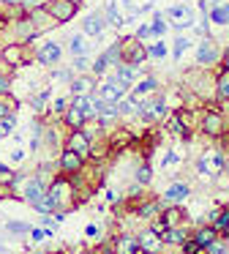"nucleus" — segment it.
<instances>
[{
    "instance_id": "nucleus-55",
    "label": "nucleus",
    "mask_w": 229,
    "mask_h": 254,
    "mask_svg": "<svg viewBox=\"0 0 229 254\" xmlns=\"http://www.w3.org/2000/svg\"><path fill=\"white\" fill-rule=\"evenodd\" d=\"M96 254H109V252H96Z\"/></svg>"
},
{
    "instance_id": "nucleus-38",
    "label": "nucleus",
    "mask_w": 229,
    "mask_h": 254,
    "mask_svg": "<svg viewBox=\"0 0 229 254\" xmlns=\"http://www.w3.org/2000/svg\"><path fill=\"white\" fill-rule=\"evenodd\" d=\"M224 252H227V243L218 241V238L210 243V246H207V254H224Z\"/></svg>"
},
{
    "instance_id": "nucleus-25",
    "label": "nucleus",
    "mask_w": 229,
    "mask_h": 254,
    "mask_svg": "<svg viewBox=\"0 0 229 254\" xmlns=\"http://www.w3.org/2000/svg\"><path fill=\"white\" fill-rule=\"evenodd\" d=\"M117 104H104L101 112H98V121H101V126H107V123H112L114 118H117Z\"/></svg>"
},
{
    "instance_id": "nucleus-46",
    "label": "nucleus",
    "mask_w": 229,
    "mask_h": 254,
    "mask_svg": "<svg viewBox=\"0 0 229 254\" xmlns=\"http://www.w3.org/2000/svg\"><path fill=\"white\" fill-rule=\"evenodd\" d=\"M158 210V202H150V205H145V208H142V216H153Z\"/></svg>"
},
{
    "instance_id": "nucleus-41",
    "label": "nucleus",
    "mask_w": 229,
    "mask_h": 254,
    "mask_svg": "<svg viewBox=\"0 0 229 254\" xmlns=\"http://www.w3.org/2000/svg\"><path fill=\"white\" fill-rule=\"evenodd\" d=\"M150 167H139V170H136V178H139V183H150Z\"/></svg>"
},
{
    "instance_id": "nucleus-33",
    "label": "nucleus",
    "mask_w": 229,
    "mask_h": 254,
    "mask_svg": "<svg viewBox=\"0 0 229 254\" xmlns=\"http://www.w3.org/2000/svg\"><path fill=\"white\" fill-rule=\"evenodd\" d=\"M153 36H164L167 33V22H164V14H156V17H153Z\"/></svg>"
},
{
    "instance_id": "nucleus-11",
    "label": "nucleus",
    "mask_w": 229,
    "mask_h": 254,
    "mask_svg": "<svg viewBox=\"0 0 229 254\" xmlns=\"http://www.w3.org/2000/svg\"><path fill=\"white\" fill-rule=\"evenodd\" d=\"M136 77H139V66H131V63H120L112 79H117V82L123 85V88H128V85L134 82Z\"/></svg>"
},
{
    "instance_id": "nucleus-34",
    "label": "nucleus",
    "mask_w": 229,
    "mask_h": 254,
    "mask_svg": "<svg viewBox=\"0 0 229 254\" xmlns=\"http://www.w3.org/2000/svg\"><path fill=\"white\" fill-rule=\"evenodd\" d=\"M136 110H139V107H136L131 99H120L117 101V112H120V115H128V112H136Z\"/></svg>"
},
{
    "instance_id": "nucleus-54",
    "label": "nucleus",
    "mask_w": 229,
    "mask_h": 254,
    "mask_svg": "<svg viewBox=\"0 0 229 254\" xmlns=\"http://www.w3.org/2000/svg\"><path fill=\"white\" fill-rule=\"evenodd\" d=\"M0 3H8V6H16V3H19V0H0Z\"/></svg>"
},
{
    "instance_id": "nucleus-12",
    "label": "nucleus",
    "mask_w": 229,
    "mask_h": 254,
    "mask_svg": "<svg viewBox=\"0 0 229 254\" xmlns=\"http://www.w3.org/2000/svg\"><path fill=\"white\" fill-rule=\"evenodd\" d=\"M68 150H74V153H90V137H87L85 131H74L68 139Z\"/></svg>"
},
{
    "instance_id": "nucleus-1",
    "label": "nucleus",
    "mask_w": 229,
    "mask_h": 254,
    "mask_svg": "<svg viewBox=\"0 0 229 254\" xmlns=\"http://www.w3.org/2000/svg\"><path fill=\"white\" fill-rule=\"evenodd\" d=\"M44 11L49 14V17L55 19V22H68V19H74L76 14V3L74 0H47V6H44Z\"/></svg>"
},
{
    "instance_id": "nucleus-23",
    "label": "nucleus",
    "mask_w": 229,
    "mask_h": 254,
    "mask_svg": "<svg viewBox=\"0 0 229 254\" xmlns=\"http://www.w3.org/2000/svg\"><path fill=\"white\" fill-rule=\"evenodd\" d=\"M194 241L199 243L202 249H207V246H210L213 241H216V230H213V227H202V230H199V232H196V235H194Z\"/></svg>"
},
{
    "instance_id": "nucleus-5",
    "label": "nucleus",
    "mask_w": 229,
    "mask_h": 254,
    "mask_svg": "<svg viewBox=\"0 0 229 254\" xmlns=\"http://www.w3.org/2000/svg\"><path fill=\"white\" fill-rule=\"evenodd\" d=\"M125 90H128V88H123L117 79H109V82H104L101 88H98V93H101V101H104V104H117V101L123 99Z\"/></svg>"
},
{
    "instance_id": "nucleus-56",
    "label": "nucleus",
    "mask_w": 229,
    "mask_h": 254,
    "mask_svg": "<svg viewBox=\"0 0 229 254\" xmlns=\"http://www.w3.org/2000/svg\"><path fill=\"white\" fill-rule=\"evenodd\" d=\"M74 3H79V0H74Z\"/></svg>"
},
{
    "instance_id": "nucleus-14",
    "label": "nucleus",
    "mask_w": 229,
    "mask_h": 254,
    "mask_svg": "<svg viewBox=\"0 0 229 254\" xmlns=\"http://www.w3.org/2000/svg\"><path fill=\"white\" fill-rule=\"evenodd\" d=\"M93 88H96L93 77H76V79H71V93H74V96H90Z\"/></svg>"
},
{
    "instance_id": "nucleus-26",
    "label": "nucleus",
    "mask_w": 229,
    "mask_h": 254,
    "mask_svg": "<svg viewBox=\"0 0 229 254\" xmlns=\"http://www.w3.org/2000/svg\"><path fill=\"white\" fill-rule=\"evenodd\" d=\"M210 22H216V25H227L229 22V3L227 6H216L210 11Z\"/></svg>"
},
{
    "instance_id": "nucleus-37",
    "label": "nucleus",
    "mask_w": 229,
    "mask_h": 254,
    "mask_svg": "<svg viewBox=\"0 0 229 254\" xmlns=\"http://www.w3.org/2000/svg\"><path fill=\"white\" fill-rule=\"evenodd\" d=\"M147 55L150 58H167V47H164L161 41H158V44H150L147 47Z\"/></svg>"
},
{
    "instance_id": "nucleus-16",
    "label": "nucleus",
    "mask_w": 229,
    "mask_h": 254,
    "mask_svg": "<svg viewBox=\"0 0 229 254\" xmlns=\"http://www.w3.org/2000/svg\"><path fill=\"white\" fill-rule=\"evenodd\" d=\"M101 58H104V63H107V68L109 66H120V63H123V44H120V41H117V44H112Z\"/></svg>"
},
{
    "instance_id": "nucleus-6",
    "label": "nucleus",
    "mask_w": 229,
    "mask_h": 254,
    "mask_svg": "<svg viewBox=\"0 0 229 254\" xmlns=\"http://www.w3.org/2000/svg\"><path fill=\"white\" fill-rule=\"evenodd\" d=\"M44 194H47V189H44L41 178H30V181H25V186H22V197H25L30 205L41 202Z\"/></svg>"
},
{
    "instance_id": "nucleus-8",
    "label": "nucleus",
    "mask_w": 229,
    "mask_h": 254,
    "mask_svg": "<svg viewBox=\"0 0 229 254\" xmlns=\"http://www.w3.org/2000/svg\"><path fill=\"white\" fill-rule=\"evenodd\" d=\"M0 58H3L8 66H25L27 63V50H25V44H8Z\"/></svg>"
},
{
    "instance_id": "nucleus-53",
    "label": "nucleus",
    "mask_w": 229,
    "mask_h": 254,
    "mask_svg": "<svg viewBox=\"0 0 229 254\" xmlns=\"http://www.w3.org/2000/svg\"><path fill=\"white\" fill-rule=\"evenodd\" d=\"M3 66H8V63H5L3 58H0V77H5V74H3Z\"/></svg>"
},
{
    "instance_id": "nucleus-9",
    "label": "nucleus",
    "mask_w": 229,
    "mask_h": 254,
    "mask_svg": "<svg viewBox=\"0 0 229 254\" xmlns=\"http://www.w3.org/2000/svg\"><path fill=\"white\" fill-rule=\"evenodd\" d=\"M139 110H142V121H145V123H153V121H158V118L167 115V101H164V99H156L153 104H145V107H139Z\"/></svg>"
},
{
    "instance_id": "nucleus-42",
    "label": "nucleus",
    "mask_w": 229,
    "mask_h": 254,
    "mask_svg": "<svg viewBox=\"0 0 229 254\" xmlns=\"http://www.w3.org/2000/svg\"><path fill=\"white\" fill-rule=\"evenodd\" d=\"M87 66H90V61H87V55H82V58H76V61H74V68H76V71H85Z\"/></svg>"
},
{
    "instance_id": "nucleus-45",
    "label": "nucleus",
    "mask_w": 229,
    "mask_h": 254,
    "mask_svg": "<svg viewBox=\"0 0 229 254\" xmlns=\"http://www.w3.org/2000/svg\"><path fill=\"white\" fill-rule=\"evenodd\" d=\"M52 110L60 115V112H65V110H68V101H65V99H57V101H55V107H52Z\"/></svg>"
},
{
    "instance_id": "nucleus-44",
    "label": "nucleus",
    "mask_w": 229,
    "mask_h": 254,
    "mask_svg": "<svg viewBox=\"0 0 229 254\" xmlns=\"http://www.w3.org/2000/svg\"><path fill=\"white\" fill-rule=\"evenodd\" d=\"M93 71H96V74L107 71V63H104V58H101V55H98V58H96V63H93Z\"/></svg>"
},
{
    "instance_id": "nucleus-17",
    "label": "nucleus",
    "mask_w": 229,
    "mask_h": 254,
    "mask_svg": "<svg viewBox=\"0 0 229 254\" xmlns=\"http://www.w3.org/2000/svg\"><path fill=\"white\" fill-rule=\"evenodd\" d=\"M123 8L131 14V17H136V14H142V11H150L153 0H123Z\"/></svg>"
},
{
    "instance_id": "nucleus-36",
    "label": "nucleus",
    "mask_w": 229,
    "mask_h": 254,
    "mask_svg": "<svg viewBox=\"0 0 229 254\" xmlns=\"http://www.w3.org/2000/svg\"><path fill=\"white\" fill-rule=\"evenodd\" d=\"M47 99H49V90H41L38 96H33V99H30L33 110H44V104H47Z\"/></svg>"
},
{
    "instance_id": "nucleus-52",
    "label": "nucleus",
    "mask_w": 229,
    "mask_h": 254,
    "mask_svg": "<svg viewBox=\"0 0 229 254\" xmlns=\"http://www.w3.org/2000/svg\"><path fill=\"white\" fill-rule=\"evenodd\" d=\"M224 71H229V52L224 55Z\"/></svg>"
},
{
    "instance_id": "nucleus-3",
    "label": "nucleus",
    "mask_w": 229,
    "mask_h": 254,
    "mask_svg": "<svg viewBox=\"0 0 229 254\" xmlns=\"http://www.w3.org/2000/svg\"><path fill=\"white\" fill-rule=\"evenodd\" d=\"M145 58H147V50H145V44H139L136 39H131V41H125V44H123V63L139 66Z\"/></svg>"
},
{
    "instance_id": "nucleus-40",
    "label": "nucleus",
    "mask_w": 229,
    "mask_h": 254,
    "mask_svg": "<svg viewBox=\"0 0 229 254\" xmlns=\"http://www.w3.org/2000/svg\"><path fill=\"white\" fill-rule=\"evenodd\" d=\"M150 36H153V28H150V25H142V28L136 30V41H145V39H150Z\"/></svg>"
},
{
    "instance_id": "nucleus-39",
    "label": "nucleus",
    "mask_w": 229,
    "mask_h": 254,
    "mask_svg": "<svg viewBox=\"0 0 229 254\" xmlns=\"http://www.w3.org/2000/svg\"><path fill=\"white\" fill-rule=\"evenodd\" d=\"M183 252L185 254H202V246L196 241H188V243H183Z\"/></svg>"
},
{
    "instance_id": "nucleus-50",
    "label": "nucleus",
    "mask_w": 229,
    "mask_h": 254,
    "mask_svg": "<svg viewBox=\"0 0 229 254\" xmlns=\"http://www.w3.org/2000/svg\"><path fill=\"white\" fill-rule=\"evenodd\" d=\"M44 235H47L44 230H30V238H33V241H41Z\"/></svg>"
},
{
    "instance_id": "nucleus-27",
    "label": "nucleus",
    "mask_w": 229,
    "mask_h": 254,
    "mask_svg": "<svg viewBox=\"0 0 229 254\" xmlns=\"http://www.w3.org/2000/svg\"><path fill=\"white\" fill-rule=\"evenodd\" d=\"M117 249L123 254H142V249H139V243L134 241V238H120V243H117Z\"/></svg>"
},
{
    "instance_id": "nucleus-18",
    "label": "nucleus",
    "mask_w": 229,
    "mask_h": 254,
    "mask_svg": "<svg viewBox=\"0 0 229 254\" xmlns=\"http://www.w3.org/2000/svg\"><path fill=\"white\" fill-rule=\"evenodd\" d=\"M104 19H107L109 25H112V28H123V17H120V11H117V3H114V0H109L107 3V11H104Z\"/></svg>"
},
{
    "instance_id": "nucleus-43",
    "label": "nucleus",
    "mask_w": 229,
    "mask_h": 254,
    "mask_svg": "<svg viewBox=\"0 0 229 254\" xmlns=\"http://www.w3.org/2000/svg\"><path fill=\"white\" fill-rule=\"evenodd\" d=\"M169 128H172L174 134H185V128L180 126V118H169Z\"/></svg>"
},
{
    "instance_id": "nucleus-2",
    "label": "nucleus",
    "mask_w": 229,
    "mask_h": 254,
    "mask_svg": "<svg viewBox=\"0 0 229 254\" xmlns=\"http://www.w3.org/2000/svg\"><path fill=\"white\" fill-rule=\"evenodd\" d=\"M164 17H169V19H172V25H174L177 30H185V28H191V25H194V14H191V8L185 6V3H177V6H169Z\"/></svg>"
},
{
    "instance_id": "nucleus-7",
    "label": "nucleus",
    "mask_w": 229,
    "mask_h": 254,
    "mask_svg": "<svg viewBox=\"0 0 229 254\" xmlns=\"http://www.w3.org/2000/svg\"><path fill=\"white\" fill-rule=\"evenodd\" d=\"M196 61H199V66H213V63L218 61V47L213 39H205L199 44V50H196Z\"/></svg>"
},
{
    "instance_id": "nucleus-51",
    "label": "nucleus",
    "mask_w": 229,
    "mask_h": 254,
    "mask_svg": "<svg viewBox=\"0 0 229 254\" xmlns=\"http://www.w3.org/2000/svg\"><path fill=\"white\" fill-rule=\"evenodd\" d=\"M11 159H14V161H22V150H11Z\"/></svg>"
},
{
    "instance_id": "nucleus-31",
    "label": "nucleus",
    "mask_w": 229,
    "mask_h": 254,
    "mask_svg": "<svg viewBox=\"0 0 229 254\" xmlns=\"http://www.w3.org/2000/svg\"><path fill=\"white\" fill-rule=\"evenodd\" d=\"M188 44H191L188 36H177V39H174V58H177V61L183 58V52L188 50Z\"/></svg>"
},
{
    "instance_id": "nucleus-21",
    "label": "nucleus",
    "mask_w": 229,
    "mask_h": 254,
    "mask_svg": "<svg viewBox=\"0 0 229 254\" xmlns=\"http://www.w3.org/2000/svg\"><path fill=\"white\" fill-rule=\"evenodd\" d=\"M167 202H177V199H183V197H188V186L185 183H174V186H169L167 189Z\"/></svg>"
},
{
    "instance_id": "nucleus-29",
    "label": "nucleus",
    "mask_w": 229,
    "mask_h": 254,
    "mask_svg": "<svg viewBox=\"0 0 229 254\" xmlns=\"http://www.w3.org/2000/svg\"><path fill=\"white\" fill-rule=\"evenodd\" d=\"M216 85H218V96H221L224 101H229V71H224Z\"/></svg>"
},
{
    "instance_id": "nucleus-24",
    "label": "nucleus",
    "mask_w": 229,
    "mask_h": 254,
    "mask_svg": "<svg viewBox=\"0 0 229 254\" xmlns=\"http://www.w3.org/2000/svg\"><path fill=\"white\" fill-rule=\"evenodd\" d=\"M161 241L164 243H183L185 241V230L183 227H169V230L161 235Z\"/></svg>"
},
{
    "instance_id": "nucleus-19",
    "label": "nucleus",
    "mask_w": 229,
    "mask_h": 254,
    "mask_svg": "<svg viewBox=\"0 0 229 254\" xmlns=\"http://www.w3.org/2000/svg\"><path fill=\"white\" fill-rule=\"evenodd\" d=\"M136 243H139V249H145V252H156L158 243H161V238H158L153 230H147V232H142V235H139V241H136Z\"/></svg>"
},
{
    "instance_id": "nucleus-20",
    "label": "nucleus",
    "mask_w": 229,
    "mask_h": 254,
    "mask_svg": "<svg viewBox=\"0 0 229 254\" xmlns=\"http://www.w3.org/2000/svg\"><path fill=\"white\" fill-rule=\"evenodd\" d=\"M14 112H16V99H11V93H3L0 96V121L14 118Z\"/></svg>"
},
{
    "instance_id": "nucleus-47",
    "label": "nucleus",
    "mask_w": 229,
    "mask_h": 254,
    "mask_svg": "<svg viewBox=\"0 0 229 254\" xmlns=\"http://www.w3.org/2000/svg\"><path fill=\"white\" fill-rule=\"evenodd\" d=\"M8 88H11L8 77H0V96H3V93H8Z\"/></svg>"
},
{
    "instance_id": "nucleus-15",
    "label": "nucleus",
    "mask_w": 229,
    "mask_h": 254,
    "mask_svg": "<svg viewBox=\"0 0 229 254\" xmlns=\"http://www.w3.org/2000/svg\"><path fill=\"white\" fill-rule=\"evenodd\" d=\"M60 167H63L65 172H76L82 170V156L74 153V150H65L63 156H60Z\"/></svg>"
},
{
    "instance_id": "nucleus-13",
    "label": "nucleus",
    "mask_w": 229,
    "mask_h": 254,
    "mask_svg": "<svg viewBox=\"0 0 229 254\" xmlns=\"http://www.w3.org/2000/svg\"><path fill=\"white\" fill-rule=\"evenodd\" d=\"M205 131L210 134V137H218V134L224 131V118L218 115L216 110H207V115H205Z\"/></svg>"
},
{
    "instance_id": "nucleus-10",
    "label": "nucleus",
    "mask_w": 229,
    "mask_h": 254,
    "mask_svg": "<svg viewBox=\"0 0 229 254\" xmlns=\"http://www.w3.org/2000/svg\"><path fill=\"white\" fill-rule=\"evenodd\" d=\"M104 28H107L104 14H90V17H85V22H82V33L85 36H101Z\"/></svg>"
},
{
    "instance_id": "nucleus-28",
    "label": "nucleus",
    "mask_w": 229,
    "mask_h": 254,
    "mask_svg": "<svg viewBox=\"0 0 229 254\" xmlns=\"http://www.w3.org/2000/svg\"><path fill=\"white\" fill-rule=\"evenodd\" d=\"M213 230L216 232H229V210H224V213H218L216 219H213Z\"/></svg>"
},
{
    "instance_id": "nucleus-4",
    "label": "nucleus",
    "mask_w": 229,
    "mask_h": 254,
    "mask_svg": "<svg viewBox=\"0 0 229 254\" xmlns=\"http://www.w3.org/2000/svg\"><path fill=\"white\" fill-rule=\"evenodd\" d=\"M60 55H63V50H60L55 41H47V44L38 47L36 61L41 63V66H55V63H60Z\"/></svg>"
},
{
    "instance_id": "nucleus-35",
    "label": "nucleus",
    "mask_w": 229,
    "mask_h": 254,
    "mask_svg": "<svg viewBox=\"0 0 229 254\" xmlns=\"http://www.w3.org/2000/svg\"><path fill=\"white\" fill-rule=\"evenodd\" d=\"M14 126H16V115L14 118H3V121H0V137L11 134V131H14Z\"/></svg>"
},
{
    "instance_id": "nucleus-22",
    "label": "nucleus",
    "mask_w": 229,
    "mask_h": 254,
    "mask_svg": "<svg viewBox=\"0 0 229 254\" xmlns=\"http://www.w3.org/2000/svg\"><path fill=\"white\" fill-rule=\"evenodd\" d=\"M68 50H71V55H74V58H82V55H87V41H85V36H71V41H68Z\"/></svg>"
},
{
    "instance_id": "nucleus-32",
    "label": "nucleus",
    "mask_w": 229,
    "mask_h": 254,
    "mask_svg": "<svg viewBox=\"0 0 229 254\" xmlns=\"http://www.w3.org/2000/svg\"><path fill=\"white\" fill-rule=\"evenodd\" d=\"M5 230H8L11 235H27V232H30V227L22 224V221H8V224H5Z\"/></svg>"
},
{
    "instance_id": "nucleus-48",
    "label": "nucleus",
    "mask_w": 229,
    "mask_h": 254,
    "mask_svg": "<svg viewBox=\"0 0 229 254\" xmlns=\"http://www.w3.org/2000/svg\"><path fill=\"white\" fill-rule=\"evenodd\" d=\"M55 79H60V82H71V71H57Z\"/></svg>"
},
{
    "instance_id": "nucleus-30",
    "label": "nucleus",
    "mask_w": 229,
    "mask_h": 254,
    "mask_svg": "<svg viewBox=\"0 0 229 254\" xmlns=\"http://www.w3.org/2000/svg\"><path fill=\"white\" fill-rule=\"evenodd\" d=\"M161 219H164V221H167V224H169V227H174V224H177V221H180V219H183V210H180V208H169V210H167V213H164V216H161Z\"/></svg>"
},
{
    "instance_id": "nucleus-49",
    "label": "nucleus",
    "mask_w": 229,
    "mask_h": 254,
    "mask_svg": "<svg viewBox=\"0 0 229 254\" xmlns=\"http://www.w3.org/2000/svg\"><path fill=\"white\" fill-rule=\"evenodd\" d=\"M22 6H27V8H38L41 6V0H19Z\"/></svg>"
}]
</instances>
